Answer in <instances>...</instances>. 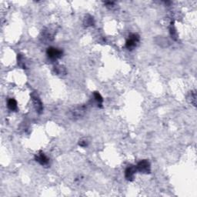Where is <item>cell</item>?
I'll return each mask as SVG.
<instances>
[{"mask_svg":"<svg viewBox=\"0 0 197 197\" xmlns=\"http://www.w3.org/2000/svg\"><path fill=\"white\" fill-rule=\"evenodd\" d=\"M86 112V106L83 105V106H76L70 109L69 115V118L73 120H77L81 119L85 115Z\"/></svg>","mask_w":197,"mask_h":197,"instance_id":"cell-1","label":"cell"},{"mask_svg":"<svg viewBox=\"0 0 197 197\" xmlns=\"http://www.w3.org/2000/svg\"><path fill=\"white\" fill-rule=\"evenodd\" d=\"M55 33H56V30L55 27L51 26V27L46 28L42 33V39L43 42H50L53 40Z\"/></svg>","mask_w":197,"mask_h":197,"instance_id":"cell-2","label":"cell"},{"mask_svg":"<svg viewBox=\"0 0 197 197\" xmlns=\"http://www.w3.org/2000/svg\"><path fill=\"white\" fill-rule=\"evenodd\" d=\"M46 54H47L48 57L50 59H52V60H56V59L62 57L63 52H62V49H58V48L49 47L47 49Z\"/></svg>","mask_w":197,"mask_h":197,"instance_id":"cell-3","label":"cell"},{"mask_svg":"<svg viewBox=\"0 0 197 197\" xmlns=\"http://www.w3.org/2000/svg\"><path fill=\"white\" fill-rule=\"evenodd\" d=\"M139 42V35L133 33L129 36V39H127L125 43V48L129 50H132L135 47H136L137 44Z\"/></svg>","mask_w":197,"mask_h":197,"instance_id":"cell-4","label":"cell"},{"mask_svg":"<svg viewBox=\"0 0 197 197\" xmlns=\"http://www.w3.org/2000/svg\"><path fill=\"white\" fill-rule=\"evenodd\" d=\"M136 170L141 173L144 174H149L151 172V166H150V162L147 160H141L139 163L137 164Z\"/></svg>","mask_w":197,"mask_h":197,"instance_id":"cell-5","label":"cell"},{"mask_svg":"<svg viewBox=\"0 0 197 197\" xmlns=\"http://www.w3.org/2000/svg\"><path fill=\"white\" fill-rule=\"evenodd\" d=\"M31 98L32 100H33V103L34 104V107L36 109V112L38 113H41L43 110V103L41 101L40 98L38 96L37 93H36L35 92H33L31 94Z\"/></svg>","mask_w":197,"mask_h":197,"instance_id":"cell-6","label":"cell"},{"mask_svg":"<svg viewBox=\"0 0 197 197\" xmlns=\"http://www.w3.org/2000/svg\"><path fill=\"white\" fill-rule=\"evenodd\" d=\"M137 171L136 170V166H132V165H130V166H128L126 168V170L125 171V179H127L128 181H132L134 179V177H135V172Z\"/></svg>","mask_w":197,"mask_h":197,"instance_id":"cell-7","label":"cell"},{"mask_svg":"<svg viewBox=\"0 0 197 197\" xmlns=\"http://www.w3.org/2000/svg\"><path fill=\"white\" fill-rule=\"evenodd\" d=\"M35 160H36V162L39 163L42 166H46V165L49 163V158L46 156L44 153L43 152H39L38 154H36L35 156Z\"/></svg>","mask_w":197,"mask_h":197,"instance_id":"cell-8","label":"cell"},{"mask_svg":"<svg viewBox=\"0 0 197 197\" xmlns=\"http://www.w3.org/2000/svg\"><path fill=\"white\" fill-rule=\"evenodd\" d=\"M53 69L55 73L58 76H65L67 73L66 69H65V67L64 65H55L54 66Z\"/></svg>","mask_w":197,"mask_h":197,"instance_id":"cell-9","label":"cell"},{"mask_svg":"<svg viewBox=\"0 0 197 197\" xmlns=\"http://www.w3.org/2000/svg\"><path fill=\"white\" fill-rule=\"evenodd\" d=\"M94 23H95L94 19H93V17L92 16L90 15L86 16L85 18H84V20H83V24H84V26L88 27V26H93Z\"/></svg>","mask_w":197,"mask_h":197,"instance_id":"cell-10","label":"cell"},{"mask_svg":"<svg viewBox=\"0 0 197 197\" xmlns=\"http://www.w3.org/2000/svg\"><path fill=\"white\" fill-rule=\"evenodd\" d=\"M188 100L194 106H196V93L195 91H191L188 96Z\"/></svg>","mask_w":197,"mask_h":197,"instance_id":"cell-11","label":"cell"},{"mask_svg":"<svg viewBox=\"0 0 197 197\" xmlns=\"http://www.w3.org/2000/svg\"><path fill=\"white\" fill-rule=\"evenodd\" d=\"M93 96H94V99L95 100H96V102L97 103L98 106L102 107V106H103V97H102L101 95H100V93H98V92H94V93H93Z\"/></svg>","mask_w":197,"mask_h":197,"instance_id":"cell-12","label":"cell"},{"mask_svg":"<svg viewBox=\"0 0 197 197\" xmlns=\"http://www.w3.org/2000/svg\"><path fill=\"white\" fill-rule=\"evenodd\" d=\"M7 106L11 111H16L17 109V103L14 99H9L7 102Z\"/></svg>","mask_w":197,"mask_h":197,"instance_id":"cell-13","label":"cell"},{"mask_svg":"<svg viewBox=\"0 0 197 197\" xmlns=\"http://www.w3.org/2000/svg\"><path fill=\"white\" fill-rule=\"evenodd\" d=\"M17 60H18V65H19L21 68L23 69H26V60H25V57L21 54H18V56H17Z\"/></svg>","mask_w":197,"mask_h":197,"instance_id":"cell-14","label":"cell"},{"mask_svg":"<svg viewBox=\"0 0 197 197\" xmlns=\"http://www.w3.org/2000/svg\"><path fill=\"white\" fill-rule=\"evenodd\" d=\"M170 36H172L174 40H176L177 39V33H176V30L175 29L174 26H173V23H171V26L170 27Z\"/></svg>","mask_w":197,"mask_h":197,"instance_id":"cell-15","label":"cell"},{"mask_svg":"<svg viewBox=\"0 0 197 197\" xmlns=\"http://www.w3.org/2000/svg\"><path fill=\"white\" fill-rule=\"evenodd\" d=\"M89 142L86 138H82L79 141V146L81 147H86L88 146Z\"/></svg>","mask_w":197,"mask_h":197,"instance_id":"cell-16","label":"cell"},{"mask_svg":"<svg viewBox=\"0 0 197 197\" xmlns=\"http://www.w3.org/2000/svg\"><path fill=\"white\" fill-rule=\"evenodd\" d=\"M106 5H107V7H112V5H114L113 2H106Z\"/></svg>","mask_w":197,"mask_h":197,"instance_id":"cell-17","label":"cell"}]
</instances>
